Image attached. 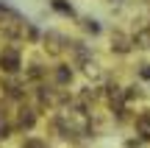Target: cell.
<instances>
[{"mask_svg":"<svg viewBox=\"0 0 150 148\" xmlns=\"http://www.w3.org/2000/svg\"><path fill=\"white\" fill-rule=\"evenodd\" d=\"M0 64H6V70H17V56H14V53L0 56Z\"/></svg>","mask_w":150,"mask_h":148,"instance_id":"1","label":"cell"}]
</instances>
